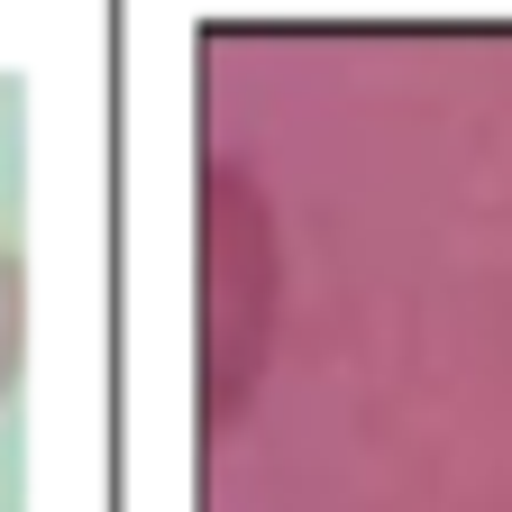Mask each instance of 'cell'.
I'll list each match as a JSON object with an SVG mask.
<instances>
[{"mask_svg": "<svg viewBox=\"0 0 512 512\" xmlns=\"http://www.w3.org/2000/svg\"><path fill=\"white\" fill-rule=\"evenodd\" d=\"M10 366H19V275L0 256V394H10Z\"/></svg>", "mask_w": 512, "mask_h": 512, "instance_id": "cell-1", "label": "cell"}]
</instances>
